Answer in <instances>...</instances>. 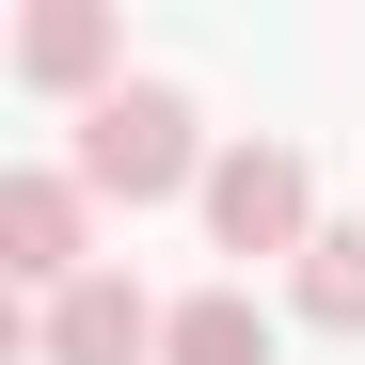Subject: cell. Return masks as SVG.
Here are the masks:
<instances>
[{
  "label": "cell",
  "mask_w": 365,
  "mask_h": 365,
  "mask_svg": "<svg viewBox=\"0 0 365 365\" xmlns=\"http://www.w3.org/2000/svg\"><path fill=\"white\" fill-rule=\"evenodd\" d=\"M207 159H222V143H207V111L175 96V80L96 96V111H80V143H64V175H80L96 207H175V191L207 207Z\"/></svg>",
  "instance_id": "cell-1"
},
{
  "label": "cell",
  "mask_w": 365,
  "mask_h": 365,
  "mask_svg": "<svg viewBox=\"0 0 365 365\" xmlns=\"http://www.w3.org/2000/svg\"><path fill=\"white\" fill-rule=\"evenodd\" d=\"M207 238L238 270H302L318 255V175H302V143H222L207 159Z\"/></svg>",
  "instance_id": "cell-2"
},
{
  "label": "cell",
  "mask_w": 365,
  "mask_h": 365,
  "mask_svg": "<svg viewBox=\"0 0 365 365\" xmlns=\"http://www.w3.org/2000/svg\"><path fill=\"white\" fill-rule=\"evenodd\" d=\"M0 270H16L32 302H64L80 270H111V255H96V191H80L64 159H32V175H0Z\"/></svg>",
  "instance_id": "cell-3"
},
{
  "label": "cell",
  "mask_w": 365,
  "mask_h": 365,
  "mask_svg": "<svg viewBox=\"0 0 365 365\" xmlns=\"http://www.w3.org/2000/svg\"><path fill=\"white\" fill-rule=\"evenodd\" d=\"M159 318L175 302H143L128 270H80L64 302H32V365H159Z\"/></svg>",
  "instance_id": "cell-4"
},
{
  "label": "cell",
  "mask_w": 365,
  "mask_h": 365,
  "mask_svg": "<svg viewBox=\"0 0 365 365\" xmlns=\"http://www.w3.org/2000/svg\"><path fill=\"white\" fill-rule=\"evenodd\" d=\"M0 64H16L32 96H80L96 111V96H128V32H111V0H32Z\"/></svg>",
  "instance_id": "cell-5"
},
{
  "label": "cell",
  "mask_w": 365,
  "mask_h": 365,
  "mask_svg": "<svg viewBox=\"0 0 365 365\" xmlns=\"http://www.w3.org/2000/svg\"><path fill=\"white\" fill-rule=\"evenodd\" d=\"M270 349H286V318H270L238 270H222V286H191V302L159 318V365H270Z\"/></svg>",
  "instance_id": "cell-6"
},
{
  "label": "cell",
  "mask_w": 365,
  "mask_h": 365,
  "mask_svg": "<svg viewBox=\"0 0 365 365\" xmlns=\"http://www.w3.org/2000/svg\"><path fill=\"white\" fill-rule=\"evenodd\" d=\"M286 318L302 334H365V222H318V255L286 270Z\"/></svg>",
  "instance_id": "cell-7"
}]
</instances>
